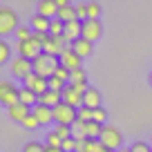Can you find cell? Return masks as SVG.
I'll return each mask as SVG.
<instances>
[{"label":"cell","instance_id":"1f68e13d","mask_svg":"<svg viewBox=\"0 0 152 152\" xmlns=\"http://www.w3.org/2000/svg\"><path fill=\"white\" fill-rule=\"evenodd\" d=\"M23 152H45V143H38V141H29L27 145L23 148Z\"/></svg>","mask_w":152,"mask_h":152},{"label":"cell","instance_id":"603a6c76","mask_svg":"<svg viewBox=\"0 0 152 152\" xmlns=\"http://www.w3.org/2000/svg\"><path fill=\"white\" fill-rule=\"evenodd\" d=\"M14 58H11V47L9 43H5V40H0V63H11Z\"/></svg>","mask_w":152,"mask_h":152},{"label":"cell","instance_id":"d6a6232c","mask_svg":"<svg viewBox=\"0 0 152 152\" xmlns=\"http://www.w3.org/2000/svg\"><path fill=\"white\" fill-rule=\"evenodd\" d=\"M54 76H58V78H61V81L69 83V78H72V72L67 69L65 65H58V69H56V74H54Z\"/></svg>","mask_w":152,"mask_h":152},{"label":"cell","instance_id":"484cf974","mask_svg":"<svg viewBox=\"0 0 152 152\" xmlns=\"http://www.w3.org/2000/svg\"><path fill=\"white\" fill-rule=\"evenodd\" d=\"M72 134H74V139H83V137H87V134H85V123L76 119V121H74V125H72Z\"/></svg>","mask_w":152,"mask_h":152},{"label":"cell","instance_id":"f546056e","mask_svg":"<svg viewBox=\"0 0 152 152\" xmlns=\"http://www.w3.org/2000/svg\"><path fill=\"white\" fill-rule=\"evenodd\" d=\"M69 83H87V76H85V69H74L72 72V78H69Z\"/></svg>","mask_w":152,"mask_h":152},{"label":"cell","instance_id":"44dd1931","mask_svg":"<svg viewBox=\"0 0 152 152\" xmlns=\"http://www.w3.org/2000/svg\"><path fill=\"white\" fill-rule=\"evenodd\" d=\"M20 103L34 107V105H38V94L31 92V90H27V87H20Z\"/></svg>","mask_w":152,"mask_h":152},{"label":"cell","instance_id":"60d3db41","mask_svg":"<svg viewBox=\"0 0 152 152\" xmlns=\"http://www.w3.org/2000/svg\"><path fill=\"white\" fill-rule=\"evenodd\" d=\"M101 152H114V150H110V148H101Z\"/></svg>","mask_w":152,"mask_h":152},{"label":"cell","instance_id":"2e32d148","mask_svg":"<svg viewBox=\"0 0 152 152\" xmlns=\"http://www.w3.org/2000/svg\"><path fill=\"white\" fill-rule=\"evenodd\" d=\"M38 103L47 105V107H56V105L63 103V94H61V92H52V90H49V92H45V94L38 99Z\"/></svg>","mask_w":152,"mask_h":152},{"label":"cell","instance_id":"ee69618b","mask_svg":"<svg viewBox=\"0 0 152 152\" xmlns=\"http://www.w3.org/2000/svg\"><path fill=\"white\" fill-rule=\"evenodd\" d=\"M150 145H152V143H150Z\"/></svg>","mask_w":152,"mask_h":152},{"label":"cell","instance_id":"5bb4252c","mask_svg":"<svg viewBox=\"0 0 152 152\" xmlns=\"http://www.w3.org/2000/svg\"><path fill=\"white\" fill-rule=\"evenodd\" d=\"M7 114H9V119H11V121H18V123H23V121L27 119L29 114H31V107H29V105H25V103H16L14 107L7 110Z\"/></svg>","mask_w":152,"mask_h":152},{"label":"cell","instance_id":"e575fe53","mask_svg":"<svg viewBox=\"0 0 152 152\" xmlns=\"http://www.w3.org/2000/svg\"><path fill=\"white\" fill-rule=\"evenodd\" d=\"M20 125H23V128H27V130H36V128H38L40 123H38V119L34 116V114H29V116H27V119H25V121H23Z\"/></svg>","mask_w":152,"mask_h":152},{"label":"cell","instance_id":"7bdbcfd3","mask_svg":"<svg viewBox=\"0 0 152 152\" xmlns=\"http://www.w3.org/2000/svg\"><path fill=\"white\" fill-rule=\"evenodd\" d=\"M150 85H152V72H150Z\"/></svg>","mask_w":152,"mask_h":152},{"label":"cell","instance_id":"7c38bea8","mask_svg":"<svg viewBox=\"0 0 152 152\" xmlns=\"http://www.w3.org/2000/svg\"><path fill=\"white\" fill-rule=\"evenodd\" d=\"M63 103H67V105H72V107L78 110V107H83V105H85V96L78 94V92H76L74 87L67 83V87L63 90Z\"/></svg>","mask_w":152,"mask_h":152},{"label":"cell","instance_id":"b9f144b4","mask_svg":"<svg viewBox=\"0 0 152 152\" xmlns=\"http://www.w3.org/2000/svg\"><path fill=\"white\" fill-rule=\"evenodd\" d=\"M119 152H132V150H130V148H121Z\"/></svg>","mask_w":152,"mask_h":152},{"label":"cell","instance_id":"e0dca14e","mask_svg":"<svg viewBox=\"0 0 152 152\" xmlns=\"http://www.w3.org/2000/svg\"><path fill=\"white\" fill-rule=\"evenodd\" d=\"M31 29L34 31H43V34H49V25H52V20L49 18H45V16H40V14H34L31 16Z\"/></svg>","mask_w":152,"mask_h":152},{"label":"cell","instance_id":"7a4b0ae2","mask_svg":"<svg viewBox=\"0 0 152 152\" xmlns=\"http://www.w3.org/2000/svg\"><path fill=\"white\" fill-rule=\"evenodd\" d=\"M99 141L103 143V148H110V150L119 152L123 148V134H121L119 128H114V125H103V132H101Z\"/></svg>","mask_w":152,"mask_h":152},{"label":"cell","instance_id":"7402d4cb","mask_svg":"<svg viewBox=\"0 0 152 152\" xmlns=\"http://www.w3.org/2000/svg\"><path fill=\"white\" fill-rule=\"evenodd\" d=\"M63 34H65V23H61L58 18H54V20H52V25H49V36L61 38Z\"/></svg>","mask_w":152,"mask_h":152},{"label":"cell","instance_id":"3957f363","mask_svg":"<svg viewBox=\"0 0 152 152\" xmlns=\"http://www.w3.org/2000/svg\"><path fill=\"white\" fill-rule=\"evenodd\" d=\"M0 103L7 110L14 107L16 103H20V87H16L11 81H2L0 83Z\"/></svg>","mask_w":152,"mask_h":152},{"label":"cell","instance_id":"74e56055","mask_svg":"<svg viewBox=\"0 0 152 152\" xmlns=\"http://www.w3.org/2000/svg\"><path fill=\"white\" fill-rule=\"evenodd\" d=\"M63 152H76V139H65L63 141Z\"/></svg>","mask_w":152,"mask_h":152},{"label":"cell","instance_id":"4fadbf2b","mask_svg":"<svg viewBox=\"0 0 152 152\" xmlns=\"http://www.w3.org/2000/svg\"><path fill=\"white\" fill-rule=\"evenodd\" d=\"M31 114L38 119L40 125H49L52 121H56V119H54V107H47V105H40V103L31 107Z\"/></svg>","mask_w":152,"mask_h":152},{"label":"cell","instance_id":"8fae6325","mask_svg":"<svg viewBox=\"0 0 152 152\" xmlns=\"http://www.w3.org/2000/svg\"><path fill=\"white\" fill-rule=\"evenodd\" d=\"M65 47H67V43H65V38H54V36H49V40L45 43V47H43V54H49V56H56V58H61V54L65 52Z\"/></svg>","mask_w":152,"mask_h":152},{"label":"cell","instance_id":"8992f818","mask_svg":"<svg viewBox=\"0 0 152 152\" xmlns=\"http://www.w3.org/2000/svg\"><path fill=\"white\" fill-rule=\"evenodd\" d=\"M9 72H11V76L25 81L27 76L34 74V61H27V58H23V56H16L14 61L9 63Z\"/></svg>","mask_w":152,"mask_h":152},{"label":"cell","instance_id":"9c48e42d","mask_svg":"<svg viewBox=\"0 0 152 152\" xmlns=\"http://www.w3.org/2000/svg\"><path fill=\"white\" fill-rule=\"evenodd\" d=\"M101 36H103V25H101V20H85V23H83V38H87L90 43H94Z\"/></svg>","mask_w":152,"mask_h":152},{"label":"cell","instance_id":"8d00e7d4","mask_svg":"<svg viewBox=\"0 0 152 152\" xmlns=\"http://www.w3.org/2000/svg\"><path fill=\"white\" fill-rule=\"evenodd\" d=\"M94 121H96V123H101V125H105V121H107V112H105L103 107L94 110Z\"/></svg>","mask_w":152,"mask_h":152},{"label":"cell","instance_id":"d590c367","mask_svg":"<svg viewBox=\"0 0 152 152\" xmlns=\"http://www.w3.org/2000/svg\"><path fill=\"white\" fill-rule=\"evenodd\" d=\"M34 40H36V45H40V47H45V43L49 40V34H43V31H34Z\"/></svg>","mask_w":152,"mask_h":152},{"label":"cell","instance_id":"ac0fdd59","mask_svg":"<svg viewBox=\"0 0 152 152\" xmlns=\"http://www.w3.org/2000/svg\"><path fill=\"white\" fill-rule=\"evenodd\" d=\"M72 49H74L81 58H85V56H90V54H92V43L87 40V38H78V40L72 43Z\"/></svg>","mask_w":152,"mask_h":152},{"label":"cell","instance_id":"30bf717a","mask_svg":"<svg viewBox=\"0 0 152 152\" xmlns=\"http://www.w3.org/2000/svg\"><path fill=\"white\" fill-rule=\"evenodd\" d=\"M58 61H61V65H65L69 72L81 69V56L72 49V45H67V47H65V52L61 54V58H58Z\"/></svg>","mask_w":152,"mask_h":152},{"label":"cell","instance_id":"d4e9b609","mask_svg":"<svg viewBox=\"0 0 152 152\" xmlns=\"http://www.w3.org/2000/svg\"><path fill=\"white\" fill-rule=\"evenodd\" d=\"M78 121H83V123H90V121H94V110L90 107H78Z\"/></svg>","mask_w":152,"mask_h":152},{"label":"cell","instance_id":"9a60e30c","mask_svg":"<svg viewBox=\"0 0 152 152\" xmlns=\"http://www.w3.org/2000/svg\"><path fill=\"white\" fill-rule=\"evenodd\" d=\"M36 14H40V16H45V18L54 20V18L58 16V7H56V2H54V0H40V2H38Z\"/></svg>","mask_w":152,"mask_h":152},{"label":"cell","instance_id":"ab89813d","mask_svg":"<svg viewBox=\"0 0 152 152\" xmlns=\"http://www.w3.org/2000/svg\"><path fill=\"white\" fill-rule=\"evenodd\" d=\"M45 152H63V148H52V145L45 143Z\"/></svg>","mask_w":152,"mask_h":152},{"label":"cell","instance_id":"ffe728a7","mask_svg":"<svg viewBox=\"0 0 152 152\" xmlns=\"http://www.w3.org/2000/svg\"><path fill=\"white\" fill-rule=\"evenodd\" d=\"M61 23H72V20H78L76 16V5H67L63 9H58V16H56Z\"/></svg>","mask_w":152,"mask_h":152},{"label":"cell","instance_id":"52a82bcc","mask_svg":"<svg viewBox=\"0 0 152 152\" xmlns=\"http://www.w3.org/2000/svg\"><path fill=\"white\" fill-rule=\"evenodd\" d=\"M16 49H18V56L27 58V61H36V58L43 54V47H40V45H36V40H34V38L23 40V43H18V40H16Z\"/></svg>","mask_w":152,"mask_h":152},{"label":"cell","instance_id":"836d02e7","mask_svg":"<svg viewBox=\"0 0 152 152\" xmlns=\"http://www.w3.org/2000/svg\"><path fill=\"white\" fill-rule=\"evenodd\" d=\"M130 150H132V152H152V145L145 143V141H137V143H132Z\"/></svg>","mask_w":152,"mask_h":152},{"label":"cell","instance_id":"277c9868","mask_svg":"<svg viewBox=\"0 0 152 152\" xmlns=\"http://www.w3.org/2000/svg\"><path fill=\"white\" fill-rule=\"evenodd\" d=\"M18 14H16L14 9H9V7H0V36H7V34L18 29Z\"/></svg>","mask_w":152,"mask_h":152},{"label":"cell","instance_id":"6da1fadb","mask_svg":"<svg viewBox=\"0 0 152 152\" xmlns=\"http://www.w3.org/2000/svg\"><path fill=\"white\" fill-rule=\"evenodd\" d=\"M58 65H61V61H58L56 56H49V54H40V56L34 61V74L43 76V78H52V76L56 74Z\"/></svg>","mask_w":152,"mask_h":152},{"label":"cell","instance_id":"83f0119b","mask_svg":"<svg viewBox=\"0 0 152 152\" xmlns=\"http://www.w3.org/2000/svg\"><path fill=\"white\" fill-rule=\"evenodd\" d=\"M45 139H47V145H52V148H63V139L58 137V134L54 132V130H49Z\"/></svg>","mask_w":152,"mask_h":152},{"label":"cell","instance_id":"4dcf8cb0","mask_svg":"<svg viewBox=\"0 0 152 152\" xmlns=\"http://www.w3.org/2000/svg\"><path fill=\"white\" fill-rule=\"evenodd\" d=\"M87 11H90V20H99L101 5H99V2H87Z\"/></svg>","mask_w":152,"mask_h":152},{"label":"cell","instance_id":"d6986e66","mask_svg":"<svg viewBox=\"0 0 152 152\" xmlns=\"http://www.w3.org/2000/svg\"><path fill=\"white\" fill-rule=\"evenodd\" d=\"M85 107L90 110H99L101 107V92L96 90V87H90L85 94Z\"/></svg>","mask_w":152,"mask_h":152},{"label":"cell","instance_id":"4316f807","mask_svg":"<svg viewBox=\"0 0 152 152\" xmlns=\"http://www.w3.org/2000/svg\"><path fill=\"white\" fill-rule=\"evenodd\" d=\"M65 87H67V83L61 81L58 76H52V78H49V90H52V92H61V94H63Z\"/></svg>","mask_w":152,"mask_h":152},{"label":"cell","instance_id":"5b68a950","mask_svg":"<svg viewBox=\"0 0 152 152\" xmlns=\"http://www.w3.org/2000/svg\"><path fill=\"white\" fill-rule=\"evenodd\" d=\"M54 119H56V125H74V121L78 119V110L72 107L67 103H61L54 107Z\"/></svg>","mask_w":152,"mask_h":152},{"label":"cell","instance_id":"f1b7e54d","mask_svg":"<svg viewBox=\"0 0 152 152\" xmlns=\"http://www.w3.org/2000/svg\"><path fill=\"white\" fill-rule=\"evenodd\" d=\"M54 132H56L58 137L63 139V141H65V139H72V137H74V134H72V128H69V125H56V128H54Z\"/></svg>","mask_w":152,"mask_h":152},{"label":"cell","instance_id":"cb8c5ba5","mask_svg":"<svg viewBox=\"0 0 152 152\" xmlns=\"http://www.w3.org/2000/svg\"><path fill=\"white\" fill-rule=\"evenodd\" d=\"M31 36H34V29H31V27H25V25H20V27L16 29V38H18V43H23V40H29Z\"/></svg>","mask_w":152,"mask_h":152},{"label":"cell","instance_id":"f35d334b","mask_svg":"<svg viewBox=\"0 0 152 152\" xmlns=\"http://www.w3.org/2000/svg\"><path fill=\"white\" fill-rule=\"evenodd\" d=\"M85 145H87V137L76 139V152H85Z\"/></svg>","mask_w":152,"mask_h":152},{"label":"cell","instance_id":"ba28073f","mask_svg":"<svg viewBox=\"0 0 152 152\" xmlns=\"http://www.w3.org/2000/svg\"><path fill=\"white\" fill-rule=\"evenodd\" d=\"M23 87L36 92L38 99H40L45 92H49V78H43V76H38V74H31V76H27V78L23 81Z\"/></svg>","mask_w":152,"mask_h":152}]
</instances>
